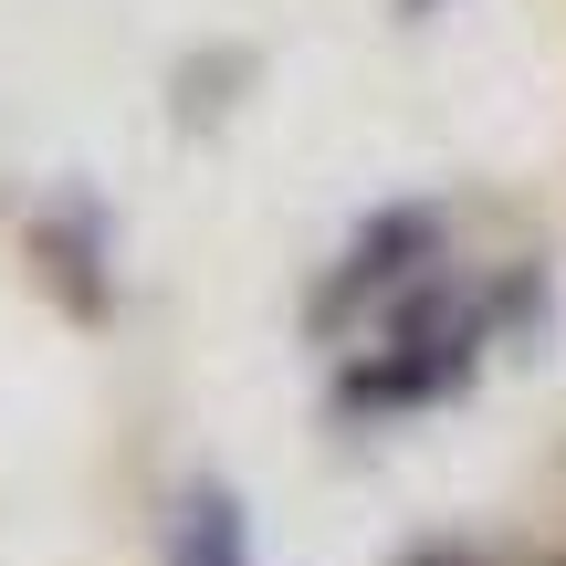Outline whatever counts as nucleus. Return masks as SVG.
<instances>
[{
	"label": "nucleus",
	"instance_id": "obj_1",
	"mask_svg": "<svg viewBox=\"0 0 566 566\" xmlns=\"http://www.w3.org/2000/svg\"><path fill=\"white\" fill-rule=\"evenodd\" d=\"M179 566H242V514L221 493H189V525H179Z\"/></svg>",
	"mask_w": 566,
	"mask_h": 566
},
{
	"label": "nucleus",
	"instance_id": "obj_2",
	"mask_svg": "<svg viewBox=\"0 0 566 566\" xmlns=\"http://www.w3.org/2000/svg\"><path fill=\"white\" fill-rule=\"evenodd\" d=\"M399 566H472L462 546H420V556H399Z\"/></svg>",
	"mask_w": 566,
	"mask_h": 566
},
{
	"label": "nucleus",
	"instance_id": "obj_3",
	"mask_svg": "<svg viewBox=\"0 0 566 566\" xmlns=\"http://www.w3.org/2000/svg\"><path fill=\"white\" fill-rule=\"evenodd\" d=\"M556 566H566V556H556Z\"/></svg>",
	"mask_w": 566,
	"mask_h": 566
}]
</instances>
